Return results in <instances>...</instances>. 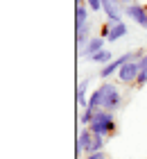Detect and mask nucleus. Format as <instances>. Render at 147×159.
Returning a JSON list of instances; mask_svg holds the SVG:
<instances>
[{
	"label": "nucleus",
	"instance_id": "obj_1",
	"mask_svg": "<svg viewBox=\"0 0 147 159\" xmlns=\"http://www.w3.org/2000/svg\"><path fill=\"white\" fill-rule=\"evenodd\" d=\"M122 105V93L113 82H102L91 96H88V109H106V111H115Z\"/></svg>",
	"mask_w": 147,
	"mask_h": 159
},
{
	"label": "nucleus",
	"instance_id": "obj_2",
	"mask_svg": "<svg viewBox=\"0 0 147 159\" xmlns=\"http://www.w3.org/2000/svg\"><path fill=\"white\" fill-rule=\"evenodd\" d=\"M88 129L95 134V136H109L115 134V118H113V111H106V109H97L95 111V118L93 123L88 125Z\"/></svg>",
	"mask_w": 147,
	"mask_h": 159
},
{
	"label": "nucleus",
	"instance_id": "obj_15",
	"mask_svg": "<svg viewBox=\"0 0 147 159\" xmlns=\"http://www.w3.org/2000/svg\"><path fill=\"white\" fill-rule=\"evenodd\" d=\"M86 7L93 11H102V0H86Z\"/></svg>",
	"mask_w": 147,
	"mask_h": 159
},
{
	"label": "nucleus",
	"instance_id": "obj_8",
	"mask_svg": "<svg viewBox=\"0 0 147 159\" xmlns=\"http://www.w3.org/2000/svg\"><path fill=\"white\" fill-rule=\"evenodd\" d=\"M104 41H106V39H102V37H91V41H88L86 46H84L82 50H79V52H82L84 59H88V57L97 55L100 50H104Z\"/></svg>",
	"mask_w": 147,
	"mask_h": 159
},
{
	"label": "nucleus",
	"instance_id": "obj_11",
	"mask_svg": "<svg viewBox=\"0 0 147 159\" xmlns=\"http://www.w3.org/2000/svg\"><path fill=\"white\" fill-rule=\"evenodd\" d=\"M86 91H88V80H84V82L77 86V102L82 105V109H86V107H88V96H86Z\"/></svg>",
	"mask_w": 147,
	"mask_h": 159
},
{
	"label": "nucleus",
	"instance_id": "obj_19",
	"mask_svg": "<svg viewBox=\"0 0 147 159\" xmlns=\"http://www.w3.org/2000/svg\"><path fill=\"white\" fill-rule=\"evenodd\" d=\"M120 2H124V7H127V5H136L138 0H120Z\"/></svg>",
	"mask_w": 147,
	"mask_h": 159
},
{
	"label": "nucleus",
	"instance_id": "obj_4",
	"mask_svg": "<svg viewBox=\"0 0 147 159\" xmlns=\"http://www.w3.org/2000/svg\"><path fill=\"white\" fill-rule=\"evenodd\" d=\"M124 16L127 18H131V20H136L141 27H145L147 30V7L145 5H127L124 7Z\"/></svg>",
	"mask_w": 147,
	"mask_h": 159
},
{
	"label": "nucleus",
	"instance_id": "obj_13",
	"mask_svg": "<svg viewBox=\"0 0 147 159\" xmlns=\"http://www.w3.org/2000/svg\"><path fill=\"white\" fill-rule=\"evenodd\" d=\"M95 111H97V109H88V107H86V109H82V125H84V127H88V125L93 123Z\"/></svg>",
	"mask_w": 147,
	"mask_h": 159
},
{
	"label": "nucleus",
	"instance_id": "obj_16",
	"mask_svg": "<svg viewBox=\"0 0 147 159\" xmlns=\"http://www.w3.org/2000/svg\"><path fill=\"white\" fill-rule=\"evenodd\" d=\"M136 84L138 86H145L147 84V68H141V73H138V77H136Z\"/></svg>",
	"mask_w": 147,
	"mask_h": 159
},
{
	"label": "nucleus",
	"instance_id": "obj_7",
	"mask_svg": "<svg viewBox=\"0 0 147 159\" xmlns=\"http://www.w3.org/2000/svg\"><path fill=\"white\" fill-rule=\"evenodd\" d=\"M93 139H95V134H93L88 127H84L82 132H79V136H77V155H82V152L88 155V152H91Z\"/></svg>",
	"mask_w": 147,
	"mask_h": 159
},
{
	"label": "nucleus",
	"instance_id": "obj_6",
	"mask_svg": "<svg viewBox=\"0 0 147 159\" xmlns=\"http://www.w3.org/2000/svg\"><path fill=\"white\" fill-rule=\"evenodd\" d=\"M102 14L106 16V20H122L124 7L118 0H102Z\"/></svg>",
	"mask_w": 147,
	"mask_h": 159
},
{
	"label": "nucleus",
	"instance_id": "obj_18",
	"mask_svg": "<svg viewBox=\"0 0 147 159\" xmlns=\"http://www.w3.org/2000/svg\"><path fill=\"white\" fill-rule=\"evenodd\" d=\"M138 64H141V68H147V52H143V57L138 59Z\"/></svg>",
	"mask_w": 147,
	"mask_h": 159
},
{
	"label": "nucleus",
	"instance_id": "obj_12",
	"mask_svg": "<svg viewBox=\"0 0 147 159\" xmlns=\"http://www.w3.org/2000/svg\"><path fill=\"white\" fill-rule=\"evenodd\" d=\"M88 41H91V23L84 25L82 30H77V46H79V50H82Z\"/></svg>",
	"mask_w": 147,
	"mask_h": 159
},
{
	"label": "nucleus",
	"instance_id": "obj_9",
	"mask_svg": "<svg viewBox=\"0 0 147 159\" xmlns=\"http://www.w3.org/2000/svg\"><path fill=\"white\" fill-rule=\"evenodd\" d=\"M88 61H93V64H100V66H106V64H111V61H113V55L109 52V50H100L97 55L88 57Z\"/></svg>",
	"mask_w": 147,
	"mask_h": 159
},
{
	"label": "nucleus",
	"instance_id": "obj_3",
	"mask_svg": "<svg viewBox=\"0 0 147 159\" xmlns=\"http://www.w3.org/2000/svg\"><path fill=\"white\" fill-rule=\"evenodd\" d=\"M100 34L106 41H120L122 37H127V25H124V20H106Z\"/></svg>",
	"mask_w": 147,
	"mask_h": 159
},
{
	"label": "nucleus",
	"instance_id": "obj_14",
	"mask_svg": "<svg viewBox=\"0 0 147 159\" xmlns=\"http://www.w3.org/2000/svg\"><path fill=\"white\" fill-rule=\"evenodd\" d=\"M104 136H95V139H93V146H91V152H102V150H104ZM91 152H88V155H91Z\"/></svg>",
	"mask_w": 147,
	"mask_h": 159
},
{
	"label": "nucleus",
	"instance_id": "obj_10",
	"mask_svg": "<svg viewBox=\"0 0 147 159\" xmlns=\"http://www.w3.org/2000/svg\"><path fill=\"white\" fill-rule=\"evenodd\" d=\"M75 20H77V30H82L84 25H88V7L79 5L75 9Z\"/></svg>",
	"mask_w": 147,
	"mask_h": 159
},
{
	"label": "nucleus",
	"instance_id": "obj_17",
	"mask_svg": "<svg viewBox=\"0 0 147 159\" xmlns=\"http://www.w3.org/2000/svg\"><path fill=\"white\" fill-rule=\"evenodd\" d=\"M86 159H106V155H104V150H102V152H91V155H86Z\"/></svg>",
	"mask_w": 147,
	"mask_h": 159
},
{
	"label": "nucleus",
	"instance_id": "obj_5",
	"mask_svg": "<svg viewBox=\"0 0 147 159\" xmlns=\"http://www.w3.org/2000/svg\"><path fill=\"white\" fill-rule=\"evenodd\" d=\"M138 73H141V64H138V59H134V61L124 64V66L118 70V80L124 82V84H131V82H136Z\"/></svg>",
	"mask_w": 147,
	"mask_h": 159
}]
</instances>
